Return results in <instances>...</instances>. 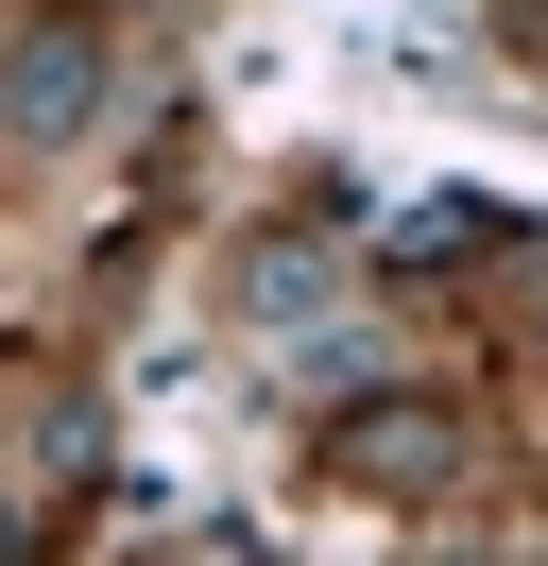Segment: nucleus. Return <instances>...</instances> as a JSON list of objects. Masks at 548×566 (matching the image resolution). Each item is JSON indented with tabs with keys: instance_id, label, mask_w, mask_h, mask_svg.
Returning <instances> with one entry per match:
<instances>
[{
	"instance_id": "obj_2",
	"label": "nucleus",
	"mask_w": 548,
	"mask_h": 566,
	"mask_svg": "<svg viewBox=\"0 0 548 566\" xmlns=\"http://www.w3.org/2000/svg\"><path fill=\"white\" fill-rule=\"evenodd\" d=\"M68 481H86V395H68L52 360H18V378H0V549H34Z\"/></svg>"
},
{
	"instance_id": "obj_1",
	"label": "nucleus",
	"mask_w": 548,
	"mask_h": 566,
	"mask_svg": "<svg viewBox=\"0 0 548 566\" xmlns=\"http://www.w3.org/2000/svg\"><path fill=\"white\" fill-rule=\"evenodd\" d=\"M86 120H103V35L86 18H18V35H0V172L68 155Z\"/></svg>"
},
{
	"instance_id": "obj_3",
	"label": "nucleus",
	"mask_w": 548,
	"mask_h": 566,
	"mask_svg": "<svg viewBox=\"0 0 548 566\" xmlns=\"http://www.w3.org/2000/svg\"><path fill=\"white\" fill-rule=\"evenodd\" d=\"M360 481H445V412H377L360 429Z\"/></svg>"
}]
</instances>
